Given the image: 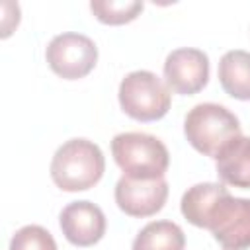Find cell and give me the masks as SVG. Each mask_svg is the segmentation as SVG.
Listing matches in <instances>:
<instances>
[{"instance_id":"1","label":"cell","mask_w":250,"mask_h":250,"mask_svg":"<svg viewBox=\"0 0 250 250\" xmlns=\"http://www.w3.org/2000/svg\"><path fill=\"white\" fill-rule=\"evenodd\" d=\"M182 215L195 227L209 229L223 248L250 244V199L232 197L223 184L203 182L182 195Z\"/></svg>"},{"instance_id":"2","label":"cell","mask_w":250,"mask_h":250,"mask_svg":"<svg viewBox=\"0 0 250 250\" xmlns=\"http://www.w3.org/2000/svg\"><path fill=\"white\" fill-rule=\"evenodd\" d=\"M105 170L102 148L88 139L62 143L51 160V178L64 191H84L96 186Z\"/></svg>"},{"instance_id":"3","label":"cell","mask_w":250,"mask_h":250,"mask_svg":"<svg viewBox=\"0 0 250 250\" xmlns=\"http://www.w3.org/2000/svg\"><path fill=\"white\" fill-rule=\"evenodd\" d=\"M184 133L195 150L217 158L219 152L240 135V123L225 105L205 102L188 111L184 119Z\"/></svg>"},{"instance_id":"4","label":"cell","mask_w":250,"mask_h":250,"mask_svg":"<svg viewBox=\"0 0 250 250\" xmlns=\"http://www.w3.org/2000/svg\"><path fill=\"white\" fill-rule=\"evenodd\" d=\"M111 154L123 170V176L139 180L164 178L170 164L166 145L160 139L139 131L115 135L111 139Z\"/></svg>"},{"instance_id":"5","label":"cell","mask_w":250,"mask_h":250,"mask_svg":"<svg viewBox=\"0 0 250 250\" xmlns=\"http://www.w3.org/2000/svg\"><path fill=\"white\" fill-rule=\"evenodd\" d=\"M168 86L150 70H133L119 84V105L137 121H156L170 109Z\"/></svg>"},{"instance_id":"6","label":"cell","mask_w":250,"mask_h":250,"mask_svg":"<svg viewBox=\"0 0 250 250\" xmlns=\"http://www.w3.org/2000/svg\"><path fill=\"white\" fill-rule=\"evenodd\" d=\"M45 57L55 74L66 80H76L96 66L98 47L88 35L64 31L49 41Z\"/></svg>"},{"instance_id":"7","label":"cell","mask_w":250,"mask_h":250,"mask_svg":"<svg viewBox=\"0 0 250 250\" xmlns=\"http://www.w3.org/2000/svg\"><path fill=\"white\" fill-rule=\"evenodd\" d=\"M164 78L176 94H195L209 80V57L195 47L174 49L164 61Z\"/></svg>"},{"instance_id":"8","label":"cell","mask_w":250,"mask_h":250,"mask_svg":"<svg viewBox=\"0 0 250 250\" xmlns=\"http://www.w3.org/2000/svg\"><path fill=\"white\" fill-rule=\"evenodd\" d=\"M168 197V182L164 178L139 180L121 176L115 184V203L131 217H150L158 213Z\"/></svg>"},{"instance_id":"9","label":"cell","mask_w":250,"mask_h":250,"mask_svg":"<svg viewBox=\"0 0 250 250\" xmlns=\"http://www.w3.org/2000/svg\"><path fill=\"white\" fill-rule=\"evenodd\" d=\"M61 230L74 246H92L105 232V215L92 201H72L61 211Z\"/></svg>"},{"instance_id":"10","label":"cell","mask_w":250,"mask_h":250,"mask_svg":"<svg viewBox=\"0 0 250 250\" xmlns=\"http://www.w3.org/2000/svg\"><path fill=\"white\" fill-rule=\"evenodd\" d=\"M217 176L234 188H250V137L238 135L215 158Z\"/></svg>"},{"instance_id":"11","label":"cell","mask_w":250,"mask_h":250,"mask_svg":"<svg viewBox=\"0 0 250 250\" xmlns=\"http://www.w3.org/2000/svg\"><path fill=\"white\" fill-rule=\"evenodd\" d=\"M219 80L229 96L250 100V53L242 49L227 51L219 61Z\"/></svg>"},{"instance_id":"12","label":"cell","mask_w":250,"mask_h":250,"mask_svg":"<svg viewBox=\"0 0 250 250\" xmlns=\"http://www.w3.org/2000/svg\"><path fill=\"white\" fill-rule=\"evenodd\" d=\"M184 230L172 221H152L145 225L133 240L131 250H184Z\"/></svg>"},{"instance_id":"13","label":"cell","mask_w":250,"mask_h":250,"mask_svg":"<svg viewBox=\"0 0 250 250\" xmlns=\"http://www.w3.org/2000/svg\"><path fill=\"white\" fill-rule=\"evenodd\" d=\"M90 10L94 16L109 25H121L133 21L143 12L141 0H92Z\"/></svg>"},{"instance_id":"14","label":"cell","mask_w":250,"mask_h":250,"mask_svg":"<svg viewBox=\"0 0 250 250\" xmlns=\"http://www.w3.org/2000/svg\"><path fill=\"white\" fill-rule=\"evenodd\" d=\"M10 250H57L51 232L39 225H25L10 240Z\"/></svg>"},{"instance_id":"15","label":"cell","mask_w":250,"mask_h":250,"mask_svg":"<svg viewBox=\"0 0 250 250\" xmlns=\"http://www.w3.org/2000/svg\"><path fill=\"white\" fill-rule=\"evenodd\" d=\"M223 250H250V244L248 246H240V248H223Z\"/></svg>"}]
</instances>
